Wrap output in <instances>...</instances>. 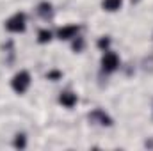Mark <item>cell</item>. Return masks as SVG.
<instances>
[{
	"label": "cell",
	"instance_id": "6da1fadb",
	"mask_svg": "<svg viewBox=\"0 0 153 151\" xmlns=\"http://www.w3.org/2000/svg\"><path fill=\"white\" fill-rule=\"evenodd\" d=\"M27 29V16L25 13H14L11 18L5 20V30L11 34H22Z\"/></svg>",
	"mask_w": 153,
	"mask_h": 151
},
{
	"label": "cell",
	"instance_id": "7a4b0ae2",
	"mask_svg": "<svg viewBox=\"0 0 153 151\" xmlns=\"http://www.w3.org/2000/svg\"><path fill=\"white\" fill-rule=\"evenodd\" d=\"M30 82H32L30 73L25 71V70H22V71H18L16 75L11 78V87H13V91H14L16 94H23V93H27V89L30 87Z\"/></svg>",
	"mask_w": 153,
	"mask_h": 151
},
{
	"label": "cell",
	"instance_id": "3957f363",
	"mask_svg": "<svg viewBox=\"0 0 153 151\" xmlns=\"http://www.w3.org/2000/svg\"><path fill=\"white\" fill-rule=\"evenodd\" d=\"M100 66H102L103 73H114L116 70L119 68V57H117V53L112 52V50H105L103 55H102Z\"/></svg>",
	"mask_w": 153,
	"mask_h": 151
},
{
	"label": "cell",
	"instance_id": "277c9868",
	"mask_svg": "<svg viewBox=\"0 0 153 151\" xmlns=\"http://www.w3.org/2000/svg\"><path fill=\"white\" fill-rule=\"evenodd\" d=\"M87 119L91 123H94V124H100V126H112V123H114L112 117L105 110H102V109H94L93 112H89Z\"/></svg>",
	"mask_w": 153,
	"mask_h": 151
},
{
	"label": "cell",
	"instance_id": "5b68a950",
	"mask_svg": "<svg viewBox=\"0 0 153 151\" xmlns=\"http://www.w3.org/2000/svg\"><path fill=\"white\" fill-rule=\"evenodd\" d=\"M78 32H80L78 25H64V27H61L57 30V38L61 39V41H70V39L76 38Z\"/></svg>",
	"mask_w": 153,
	"mask_h": 151
},
{
	"label": "cell",
	"instance_id": "8992f818",
	"mask_svg": "<svg viewBox=\"0 0 153 151\" xmlns=\"http://www.w3.org/2000/svg\"><path fill=\"white\" fill-rule=\"evenodd\" d=\"M59 103L66 109H73L76 103H78V96H76L73 91H62L59 94Z\"/></svg>",
	"mask_w": 153,
	"mask_h": 151
},
{
	"label": "cell",
	"instance_id": "52a82bcc",
	"mask_svg": "<svg viewBox=\"0 0 153 151\" xmlns=\"http://www.w3.org/2000/svg\"><path fill=\"white\" fill-rule=\"evenodd\" d=\"M36 13L43 20H52L53 18V5L50 2H41L38 5V9H36Z\"/></svg>",
	"mask_w": 153,
	"mask_h": 151
},
{
	"label": "cell",
	"instance_id": "ba28073f",
	"mask_svg": "<svg viewBox=\"0 0 153 151\" xmlns=\"http://www.w3.org/2000/svg\"><path fill=\"white\" fill-rule=\"evenodd\" d=\"M123 5V0H102V7L107 13H116Z\"/></svg>",
	"mask_w": 153,
	"mask_h": 151
},
{
	"label": "cell",
	"instance_id": "9c48e42d",
	"mask_svg": "<svg viewBox=\"0 0 153 151\" xmlns=\"http://www.w3.org/2000/svg\"><path fill=\"white\" fill-rule=\"evenodd\" d=\"M53 38V34H52V30H48V29H41L38 32V43L39 44H46V43H50Z\"/></svg>",
	"mask_w": 153,
	"mask_h": 151
},
{
	"label": "cell",
	"instance_id": "30bf717a",
	"mask_svg": "<svg viewBox=\"0 0 153 151\" xmlns=\"http://www.w3.org/2000/svg\"><path fill=\"white\" fill-rule=\"evenodd\" d=\"M71 41H73V43H71V50H73L75 53L84 52V48H85V39L82 38V36H76V38H73Z\"/></svg>",
	"mask_w": 153,
	"mask_h": 151
},
{
	"label": "cell",
	"instance_id": "8fae6325",
	"mask_svg": "<svg viewBox=\"0 0 153 151\" xmlns=\"http://www.w3.org/2000/svg\"><path fill=\"white\" fill-rule=\"evenodd\" d=\"M13 146H14L16 150H23V148L27 146V137H25V133H16V135H14V141H13Z\"/></svg>",
	"mask_w": 153,
	"mask_h": 151
},
{
	"label": "cell",
	"instance_id": "7c38bea8",
	"mask_svg": "<svg viewBox=\"0 0 153 151\" xmlns=\"http://www.w3.org/2000/svg\"><path fill=\"white\" fill-rule=\"evenodd\" d=\"M109 46H111V38H105L103 36V38L98 39V48H102L105 52V50H109Z\"/></svg>",
	"mask_w": 153,
	"mask_h": 151
},
{
	"label": "cell",
	"instance_id": "4fadbf2b",
	"mask_svg": "<svg viewBox=\"0 0 153 151\" xmlns=\"http://www.w3.org/2000/svg\"><path fill=\"white\" fill-rule=\"evenodd\" d=\"M46 78H48V80H53V82H57L59 78H62V73L53 70V71H48V73H46Z\"/></svg>",
	"mask_w": 153,
	"mask_h": 151
}]
</instances>
